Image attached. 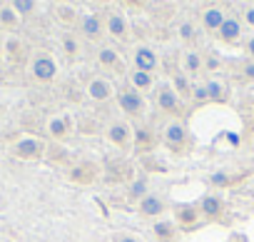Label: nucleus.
I'll use <instances>...</instances> for the list:
<instances>
[{"instance_id": "nucleus-1", "label": "nucleus", "mask_w": 254, "mask_h": 242, "mask_svg": "<svg viewBox=\"0 0 254 242\" xmlns=\"http://www.w3.org/2000/svg\"><path fill=\"white\" fill-rule=\"evenodd\" d=\"M117 105L125 115H130V117H140L145 112V97L142 92H137L135 87H120L117 90Z\"/></svg>"}, {"instance_id": "nucleus-2", "label": "nucleus", "mask_w": 254, "mask_h": 242, "mask_svg": "<svg viewBox=\"0 0 254 242\" xmlns=\"http://www.w3.org/2000/svg\"><path fill=\"white\" fill-rule=\"evenodd\" d=\"M162 140H165V145H167L172 153H180V150H185V145H187V128H185L182 123H177V120H172V123L165 125Z\"/></svg>"}, {"instance_id": "nucleus-3", "label": "nucleus", "mask_w": 254, "mask_h": 242, "mask_svg": "<svg viewBox=\"0 0 254 242\" xmlns=\"http://www.w3.org/2000/svg\"><path fill=\"white\" fill-rule=\"evenodd\" d=\"M157 107L167 115L182 112V97L172 90V85H160L157 87Z\"/></svg>"}, {"instance_id": "nucleus-4", "label": "nucleus", "mask_w": 254, "mask_h": 242, "mask_svg": "<svg viewBox=\"0 0 254 242\" xmlns=\"http://www.w3.org/2000/svg\"><path fill=\"white\" fill-rule=\"evenodd\" d=\"M217 33H219L222 43H227V45H237V43H242V33H244L242 18H237V15H227V20L222 23V28H219Z\"/></svg>"}, {"instance_id": "nucleus-5", "label": "nucleus", "mask_w": 254, "mask_h": 242, "mask_svg": "<svg viewBox=\"0 0 254 242\" xmlns=\"http://www.w3.org/2000/svg\"><path fill=\"white\" fill-rule=\"evenodd\" d=\"M157 68H160V55L155 53V48H150V45L135 48V70H145L152 75Z\"/></svg>"}, {"instance_id": "nucleus-6", "label": "nucleus", "mask_w": 254, "mask_h": 242, "mask_svg": "<svg viewBox=\"0 0 254 242\" xmlns=\"http://www.w3.org/2000/svg\"><path fill=\"white\" fill-rule=\"evenodd\" d=\"M105 135H107V140H110L115 148H127V145L132 143V128L127 125V123H120V120L107 125Z\"/></svg>"}, {"instance_id": "nucleus-7", "label": "nucleus", "mask_w": 254, "mask_h": 242, "mask_svg": "<svg viewBox=\"0 0 254 242\" xmlns=\"http://www.w3.org/2000/svg\"><path fill=\"white\" fill-rule=\"evenodd\" d=\"M80 33L87 38V40H100L102 38V33H105V23L100 20V15L97 13H85L82 15V20H80Z\"/></svg>"}, {"instance_id": "nucleus-8", "label": "nucleus", "mask_w": 254, "mask_h": 242, "mask_svg": "<svg viewBox=\"0 0 254 242\" xmlns=\"http://www.w3.org/2000/svg\"><path fill=\"white\" fill-rule=\"evenodd\" d=\"M197 210H199V215H202L204 220H219V215H222V210H224V202H222L219 195L209 192V195H204V197L199 200Z\"/></svg>"}, {"instance_id": "nucleus-9", "label": "nucleus", "mask_w": 254, "mask_h": 242, "mask_svg": "<svg viewBox=\"0 0 254 242\" xmlns=\"http://www.w3.org/2000/svg\"><path fill=\"white\" fill-rule=\"evenodd\" d=\"M105 33L112 35L115 40H127V33H130V28H127V20L122 13H110L107 20H105Z\"/></svg>"}, {"instance_id": "nucleus-10", "label": "nucleus", "mask_w": 254, "mask_h": 242, "mask_svg": "<svg viewBox=\"0 0 254 242\" xmlns=\"http://www.w3.org/2000/svg\"><path fill=\"white\" fill-rule=\"evenodd\" d=\"M137 212H140L142 217H160V215L165 212V200H162L160 195L150 192L147 197H142V200L137 202Z\"/></svg>"}, {"instance_id": "nucleus-11", "label": "nucleus", "mask_w": 254, "mask_h": 242, "mask_svg": "<svg viewBox=\"0 0 254 242\" xmlns=\"http://www.w3.org/2000/svg\"><path fill=\"white\" fill-rule=\"evenodd\" d=\"M227 10L222 8V5H212V8H207L204 13H202V25H204V30H209V33H217L219 28H222V23L227 20Z\"/></svg>"}, {"instance_id": "nucleus-12", "label": "nucleus", "mask_w": 254, "mask_h": 242, "mask_svg": "<svg viewBox=\"0 0 254 242\" xmlns=\"http://www.w3.org/2000/svg\"><path fill=\"white\" fill-rule=\"evenodd\" d=\"M33 73H35L38 80H53L55 73H58V65H55L53 58H48V55H38V58L33 60Z\"/></svg>"}, {"instance_id": "nucleus-13", "label": "nucleus", "mask_w": 254, "mask_h": 242, "mask_svg": "<svg viewBox=\"0 0 254 242\" xmlns=\"http://www.w3.org/2000/svg\"><path fill=\"white\" fill-rule=\"evenodd\" d=\"M87 97L95 100V102H105V100L112 97V85H110L105 78H95V80H90V85H87Z\"/></svg>"}, {"instance_id": "nucleus-14", "label": "nucleus", "mask_w": 254, "mask_h": 242, "mask_svg": "<svg viewBox=\"0 0 254 242\" xmlns=\"http://www.w3.org/2000/svg\"><path fill=\"white\" fill-rule=\"evenodd\" d=\"M182 70H185V75H199V73L204 70V58H202V53L187 50L185 58H182Z\"/></svg>"}, {"instance_id": "nucleus-15", "label": "nucleus", "mask_w": 254, "mask_h": 242, "mask_svg": "<svg viewBox=\"0 0 254 242\" xmlns=\"http://www.w3.org/2000/svg\"><path fill=\"white\" fill-rule=\"evenodd\" d=\"M152 232H155L157 240H162V242H175V240H177V225L170 222V220L155 222V230H152Z\"/></svg>"}, {"instance_id": "nucleus-16", "label": "nucleus", "mask_w": 254, "mask_h": 242, "mask_svg": "<svg viewBox=\"0 0 254 242\" xmlns=\"http://www.w3.org/2000/svg\"><path fill=\"white\" fill-rule=\"evenodd\" d=\"M204 87H207L209 102H224V100H227V87H224L217 78H207V80H204Z\"/></svg>"}, {"instance_id": "nucleus-17", "label": "nucleus", "mask_w": 254, "mask_h": 242, "mask_svg": "<svg viewBox=\"0 0 254 242\" xmlns=\"http://www.w3.org/2000/svg\"><path fill=\"white\" fill-rule=\"evenodd\" d=\"M152 85H155V80H152L150 73H145V70H132V73H130V87H135L137 92L150 90Z\"/></svg>"}, {"instance_id": "nucleus-18", "label": "nucleus", "mask_w": 254, "mask_h": 242, "mask_svg": "<svg viewBox=\"0 0 254 242\" xmlns=\"http://www.w3.org/2000/svg\"><path fill=\"white\" fill-rule=\"evenodd\" d=\"M197 220H199V210H197L194 205H180V207H177V222H180L182 227L197 225Z\"/></svg>"}, {"instance_id": "nucleus-19", "label": "nucleus", "mask_w": 254, "mask_h": 242, "mask_svg": "<svg viewBox=\"0 0 254 242\" xmlns=\"http://www.w3.org/2000/svg\"><path fill=\"white\" fill-rule=\"evenodd\" d=\"M97 60H100L102 68H120V53L110 45H102L97 50Z\"/></svg>"}, {"instance_id": "nucleus-20", "label": "nucleus", "mask_w": 254, "mask_h": 242, "mask_svg": "<svg viewBox=\"0 0 254 242\" xmlns=\"http://www.w3.org/2000/svg\"><path fill=\"white\" fill-rule=\"evenodd\" d=\"M147 195H150V185H147V180H145V177H137V180L130 185V192H127V197H130L132 202H135V200L140 202V200H142V197H147Z\"/></svg>"}, {"instance_id": "nucleus-21", "label": "nucleus", "mask_w": 254, "mask_h": 242, "mask_svg": "<svg viewBox=\"0 0 254 242\" xmlns=\"http://www.w3.org/2000/svg\"><path fill=\"white\" fill-rule=\"evenodd\" d=\"M172 90H175L180 97L192 95V85H190V80H187L185 73H175V78H172Z\"/></svg>"}, {"instance_id": "nucleus-22", "label": "nucleus", "mask_w": 254, "mask_h": 242, "mask_svg": "<svg viewBox=\"0 0 254 242\" xmlns=\"http://www.w3.org/2000/svg\"><path fill=\"white\" fill-rule=\"evenodd\" d=\"M177 33H180V38H182L185 43H194V38H197V25H194L192 20H182V23L177 25Z\"/></svg>"}, {"instance_id": "nucleus-23", "label": "nucleus", "mask_w": 254, "mask_h": 242, "mask_svg": "<svg viewBox=\"0 0 254 242\" xmlns=\"http://www.w3.org/2000/svg\"><path fill=\"white\" fill-rule=\"evenodd\" d=\"M40 150H43V145H40L38 140H25V143L18 145V153H20L23 158H38Z\"/></svg>"}, {"instance_id": "nucleus-24", "label": "nucleus", "mask_w": 254, "mask_h": 242, "mask_svg": "<svg viewBox=\"0 0 254 242\" xmlns=\"http://www.w3.org/2000/svg\"><path fill=\"white\" fill-rule=\"evenodd\" d=\"M204 58V70H209V73H217L219 68H222V55L219 53H207V55H202Z\"/></svg>"}, {"instance_id": "nucleus-25", "label": "nucleus", "mask_w": 254, "mask_h": 242, "mask_svg": "<svg viewBox=\"0 0 254 242\" xmlns=\"http://www.w3.org/2000/svg\"><path fill=\"white\" fill-rule=\"evenodd\" d=\"M63 48H65L67 58H77V55H80V43H77V38H75V35H65Z\"/></svg>"}, {"instance_id": "nucleus-26", "label": "nucleus", "mask_w": 254, "mask_h": 242, "mask_svg": "<svg viewBox=\"0 0 254 242\" xmlns=\"http://www.w3.org/2000/svg\"><path fill=\"white\" fill-rule=\"evenodd\" d=\"M192 97H194V102H197V105H204V102H209V95H207V87H204V82H194V85H192Z\"/></svg>"}, {"instance_id": "nucleus-27", "label": "nucleus", "mask_w": 254, "mask_h": 242, "mask_svg": "<svg viewBox=\"0 0 254 242\" xmlns=\"http://www.w3.org/2000/svg\"><path fill=\"white\" fill-rule=\"evenodd\" d=\"M50 133L55 135V138H65L67 135V125H65V120H53V123H50Z\"/></svg>"}, {"instance_id": "nucleus-28", "label": "nucleus", "mask_w": 254, "mask_h": 242, "mask_svg": "<svg viewBox=\"0 0 254 242\" xmlns=\"http://www.w3.org/2000/svg\"><path fill=\"white\" fill-rule=\"evenodd\" d=\"M242 25H249L254 30V5H247L242 10Z\"/></svg>"}, {"instance_id": "nucleus-29", "label": "nucleus", "mask_w": 254, "mask_h": 242, "mask_svg": "<svg viewBox=\"0 0 254 242\" xmlns=\"http://www.w3.org/2000/svg\"><path fill=\"white\" fill-rule=\"evenodd\" d=\"M135 143L137 145H145V143H150V130L147 128H135Z\"/></svg>"}, {"instance_id": "nucleus-30", "label": "nucleus", "mask_w": 254, "mask_h": 242, "mask_svg": "<svg viewBox=\"0 0 254 242\" xmlns=\"http://www.w3.org/2000/svg\"><path fill=\"white\" fill-rule=\"evenodd\" d=\"M242 78H244V80H254V60H244V65H242Z\"/></svg>"}, {"instance_id": "nucleus-31", "label": "nucleus", "mask_w": 254, "mask_h": 242, "mask_svg": "<svg viewBox=\"0 0 254 242\" xmlns=\"http://www.w3.org/2000/svg\"><path fill=\"white\" fill-rule=\"evenodd\" d=\"M212 185H214V187H224V185H229V177H227L224 172H214V175H212Z\"/></svg>"}, {"instance_id": "nucleus-32", "label": "nucleus", "mask_w": 254, "mask_h": 242, "mask_svg": "<svg viewBox=\"0 0 254 242\" xmlns=\"http://www.w3.org/2000/svg\"><path fill=\"white\" fill-rule=\"evenodd\" d=\"M244 53H247V60H254V33L244 40Z\"/></svg>"}, {"instance_id": "nucleus-33", "label": "nucleus", "mask_w": 254, "mask_h": 242, "mask_svg": "<svg viewBox=\"0 0 254 242\" xmlns=\"http://www.w3.org/2000/svg\"><path fill=\"white\" fill-rule=\"evenodd\" d=\"M115 242H140V240H137V237H132V235H120Z\"/></svg>"}, {"instance_id": "nucleus-34", "label": "nucleus", "mask_w": 254, "mask_h": 242, "mask_svg": "<svg viewBox=\"0 0 254 242\" xmlns=\"http://www.w3.org/2000/svg\"><path fill=\"white\" fill-rule=\"evenodd\" d=\"M18 8H20V10H33V3H20Z\"/></svg>"}, {"instance_id": "nucleus-35", "label": "nucleus", "mask_w": 254, "mask_h": 242, "mask_svg": "<svg viewBox=\"0 0 254 242\" xmlns=\"http://www.w3.org/2000/svg\"><path fill=\"white\" fill-rule=\"evenodd\" d=\"M227 140H229V143H234V145H237V143H239V138H237V135H232V133H229V135H227Z\"/></svg>"}]
</instances>
